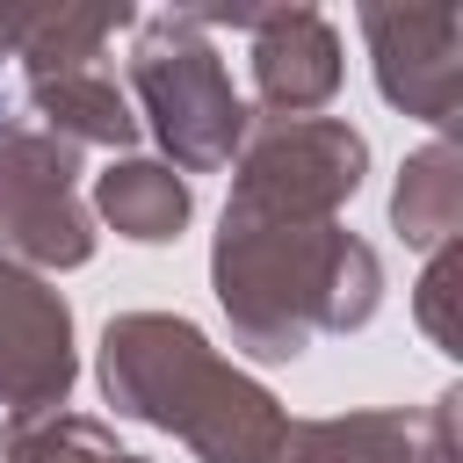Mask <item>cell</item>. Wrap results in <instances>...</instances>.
<instances>
[{"label":"cell","instance_id":"obj_1","mask_svg":"<svg viewBox=\"0 0 463 463\" xmlns=\"http://www.w3.org/2000/svg\"><path fill=\"white\" fill-rule=\"evenodd\" d=\"M217 304L232 318V333L268 354L289 362L311 347V333H347L376 311V253L326 224H260V217H224L217 232Z\"/></svg>","mask_w":463,"mask_h":463},{"label":"cell","instance_id":"obj_2","mask_svg":"<svg viewBox=\"0 0 463 463\" xmlns=\"http://www.w3.org/2000/svg\"><path fill=\"white\" fill-rule=\"evenodd\" d=\"M101 391L116 412L181 434L203 463H282V405L253 376H239L188 318H116L101 333Z\"/></svg>","mask_w":463,"mask_h":463},{"label":"cell","instance_id":"obj_3","mask_svg":"<svg viewBox=\"0 0 463 463\" xmlns=\"http://www.w3.org/2000/svg\"><path fill=\"white\" fill-rule=\"evenodd\" d=\"M130 87H137L159 145L174 152V174H210L246 145V101L232 94V72L210 43V22H195V7L152 14L137 29Z\"/></svg>","mask_w":463,"mask_h":463},{"label":"cell","instance_id":"obj_4","mask_svg":"<svg viewBox=\"0 0 463 463\" xmlns=\"http://www.w3.org/2000/svg\"><path fill=\"white\" fill-rule=\"evenodd\" d=\"M369 166L362 130H347L340 116H289L246 145L239 159V188L224 203V217H260V224H326L354 181Z\"/></svg>","mask_w":463,"mask_h":463},{"label":"cell","instance_id":"obj_5","mask_svg":"<svg viewBox=\"0 0 463 463\" xmlns=\"http://www.w3.org/2000/svg\"><path fill=\"white\" fill-rule=\"evenodd\" d=\"M0 253L36 268H80L94 253L72 145L22 116H0Z\"/></svg>","mask_w":463,"mask_h":463},{"label":"cell","instance_id":"obj_6","mask_svg":"<svg viewBox=\"0 0 463 463\" xmlns=\"http://www.w3.org/2000/svg\"><path fill=\"white\" fill-rule=\"evenodd\" d=\"M376 80L405 116L456 123L463 101V14L456 7H362Z\"/></svg>","mask_w":463,"mask_h":463},{"label":"cell","instance_id":"obj_7","mask_svg":"<svg viewBox=\"0 0 463 463\" xmlns=\"http://www.w3.org/2000/svg\"><path fill=\"white\" fill-rule=\"evenodd\" d=\"M72 383V318L65 304L0 260V405L14 412H58Z\"/></svg>","mask_w":463,"mask_h":463},{"label":"cell","instance_id":"obj_8","mask_svg":"<svg viewBox=\"0 0 463 463\" xmlns=\"http://www.w3.org/2000/svg\"><path fill=\"white\" fill-rule=\"evenodd\" d=\"M253 36V87L275 109V123L311 116L340 87V36L318 7H275V14H203Z\"/></svg>","mask_w":463,"mask_h":463},{"label":"cell","instance_id":"obj_9","mask_svg":"<svg viewBox=\"0 0 463 463\" xmlns=\"http://www.w3.org/2000/svg\"><path fill=\"white\" fill-rule=\"evenodd\" d=\"M282 463H456V398L434 412H340L304 420L282 441Z\"/></svg>","mask_w":463,"mask_h":463},{"label":"cell","instance_id":"obj_10","mask_svg":"<svg viewBox=\"0 0 463 463\" xmlns=\"http://www.w3.org/2000/svg\"><path fill=\"white\" fill-rule=\"evenodd\" d=\"M29 101H36L43 130L65 137V145H80V137L87 145H130L137 137V116H130V101H123V87H116V72L101 58L36 72L29 80Z\"/></svg>","mask_w":463,"mask_h":463},{"label":"cell","instance_id":"obj_11","mask_svg":"<svg viewBox=\"0 0 463 463\" xmlns=\"http://www.w3.org/2000/svg\"><path fill=\"white\" fill-rule=\"evenodd\" d=\"M94 203H101V217H109L123 239H145V246H159V239H174V232L188 224V181H181L174 166H159V159H123V166H109V174L94 181Z\"/></svg>","mask_w":463,"mask_h":463},{"label":"cell","instance_id":"obj_12","mask_svg":"<svg viewBox=\"0 0 463 463\" xmlns=\"http://www.w3.org/2000/svg\"><path fill=\"white\" fill-rule=\"evenodd\" d=\"M391 217H398V232L412 246H449V232L463 217V159H456L449 137H434L427 152L405 159L398 195H391Z\"/></svg>","mask_w":463,"mask_h":463},{"label":"cell","instance_id":"obj_13","mask_svg":"<svg viewBox=\"0 0 463 463\" xmlns=\"http://www.w3.org/2000/svg\"><path fill=\"white\" fill-rule=\"evenodd\" d=\"M0 449H7V463H145V456H123L109 441V427H94L80 412H14Z\"/></svg>","mask_w":463,"mask_h":463},{"label":"cell","instance_id":"obj_14","mask_svg":"<svg viewBox=\"0 0 463 463\" xmlns=\"http://www.w3.org/2000/svg\"><path fill=\"white\" fill-rule=\"evenodd\" d=\"M449 297H456V246H441V253H434V268H427V282H420V326H427L441 347H456V340H463V326L449 318Z\"/></svg>","mask_w":463,"mask_h":463}]
</instances>
